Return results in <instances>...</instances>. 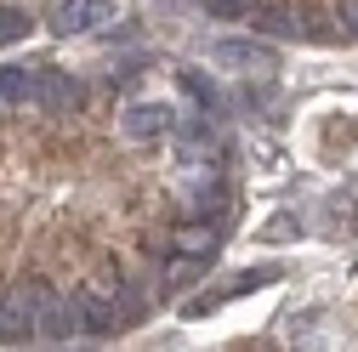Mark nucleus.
Masks as SVG:
<instances>
[{
  "mask_svg": "<svg viewBox=\"0 0 358 352\" xmlns=\"http://www.w3.org/2000/svg\"><path fill=\"white\" fill-rule=\"evenodd\" d=\"M97 23H114V0H57L52 6V34H92Z\"/></svg>",
  "mask_w": 358,
  "mask_h": 352,
  "instance_id": "nucleus-6",
  "label": "nucleus"
},
{
  "mask_svg": "<svg viewBox=\"0 0 358 352\" xmlns=\"http://www.w3.org/2000/svg\"><path fill=\"white\" fill-rule=\"evenodd\" d=\"M210 261H216V256H182V250H171V256H165V295H171V290L199 284Z\"/></svg>",
  "mask_w": 358,
  "mask_h": 352,
  "instance_id": "nucleus-10",
  "label": "nucleus"
},
{
  "mask_svg": "<svg viewBox=\"0 0 358 352\" xmlns=\"http://www.w3.org/2000/svg\"><path fill=\"white\" fill-rule=\"evenodd\" d=\"M296 233H301V216H296V210H279L273 222L262 228V239H267V244H279V239H296Z\"/></svg>",
  "mask_w": 358,
  "mask_h": 352,
  "instance_id": "nucleus-14",
  "label": "nucleus"
},
{
  "mask_svg": "<svg viewBox=\"0 0 358 352\" xmlns=\"http://www.w3.org/2000/svg\"><path fill=\"white\" fill-rule=\"evenodd\" d=\"M6 114H17V108H12V103H6V97H0V125H6Z\"/></svg>",
  "mask_w": 358,
  "mask_h": 352,
  "instance_id": "nucleus-17",
  "label": "nucleus"
},
{
  "mask_svg": "<svg viewBox=\"0 0 358 352\" xmlns=\"http://www.w3.org/2000/svg\"><path fill=\"white\" fill-rule=\"evenodd\" d=\"M234 142L222 137V125H216V114H182L176 119V131H171V154H176V165H194V159H216L222 165V154H228Z\"/></svg>",
  "mask_w": 358,
  "mask_h": 352,
  "instance_id": "nucleus-1",
  "label": "nucleus"
},
{
  "mask_svg": "<svg viewBox=\"0 0 358 352\" xmlns=\"http://www.w3.org/2000/svg\"><path fill=\"white\" fill-rule=\"evenodd\" d=\"M228 233H234V228L210 222V216H182V222L165 233V250H182V256H216Z\"/></svg>",
  "mask_w": 358,
  "mask_h": 352,
  "instance_id": "nucleus-5",
  "label": "nucleus"
},
{
  "mask_svg": "<svg viewBox=\"0 0 358 352\" xmlns=\"http://www.w3.org/2000/svg\"><path fill=\"white\" fill-rule=\"evenodd\" d=\"M176 119H182V114H176L171 103H125L120 108V137L125 142H137V148H154V142H171V131H176Z\"/></svg>",
  "mask_w": 358,
  "mask_h": 352,
  "instance_id": "nucleus-2",
  "label": "nucleus"
},
{
  "mask_svg": "<svg viewBox=\"0 0 358 352\" xmlns=\"http://www.w3.org/2000/svg\"><path fill=\"white\" fill-rule=\"evenodd\" d=\"M210 63H216V68H273V46H267V34L216 40V46H210Z\"/></svg>",
  "mask_w": 358,
  "mask_h": 352,
  "instance_id": "nucleus-8",
  "label": "nucleus"
},
{
  "mask_svg": "<svg viewBox=\"0 0 358 352\" xmlns=\"http://www.w3.org/2000/svg\"><path fill=\"white\" fill-rule=\"evenodd\" d=\"M85 97H92V85H85L80 74L40 63V108H34V114H52V119H63V114H80V108H85Z\"/></svg>",
  "mask_w": 358,
  "mask_h": 352,
  "instance_id": "nucleus-4",
  "label": "nucleus"
},
{
  "mask_svg": "<svg viewBox=\"0 0 358 352\" xmlns=\"http://www.w3.org/2000/svg\"><path fill=\"white\" fill-rule=\"evenodd\" d=\"M80 335H85V307H80V295L52 290L46 301H40V346H69V341H80Z\"/></svg>",
  "mask_w": 358,
  "mask_h": 352,
  "instance_id": "nucleus-3",
  "label": "nucleus"
},
{
  "mask_svg": "<svg viewBox=\"0 0 358 352\" xmlns=\"http://www.w3.org/2000/svg\"><path fill=\"white\" fill-rule=\"evenodd\" d=\"M194 6H205L210 17H250L262 12V0H194Z\"/></svg>",
  "mask_w": 358,
  "mask_h": 352,
  "instance_id": "nucleus-13",
  "label": "nucleus"
},
{
  "mask_svg": "<svg viewBox=\"0 0 358 352\" xmlns=\"http://www.w3.org/2000/svg\"><path fill=\"white\" fill-rule=\"evenodd\" d=\"M239 103H245L250 114H262L267 103H273V85H245V91H239Z\"/></svg>",
  "mask_w": 358,
  "mask_h": 352,
  "instance_id": "nucleus-15",
  "label": "nucleus"
},
{
  "mask_svg": "<svg viewBox=\"0 0 358 352\" xmlns=\"http://www.w3.org/2000/svg\"><path fill=\"white\" fill-rule=\"evenodd\" d=\"M336 17H341V29H347V40L358 46V0H336Z\"/></svg>",
  "mask_w": 358,
  "mask_h": 352,
  "instance_id": "nucleus-16",
  "label": "nucleus"
},
{
  "mask_svg": "<svg viewBox=\"0 0 358 352\" xmlns=\"http://www.w3.org/2000/svg\"><path fill=\"white\" fill-rule=\"evenodd\" d=\"M0 97H6L17 114L23 108H40V63H0Z\"/></svg>",
  "mask_w": 358,
  "mask_h": 352,
  "instance_id": "nucleus-9",
  "label": "nucleus"
},
{
  "mask_svg": "<svg viewBox=\"0 0 358 352\" xmlns=\"http://www.w3.org/2000/svg\"><path fill=\"white\" fill-rule=\"evenodd\" d=\"M29 29H34V17L23 6H0V52L17 46V40H29Z\"/></svg>",
  "mask_w": 358,
  "mask_h": 352,
  "instance_id": "nucleus-12",
  "label": "nucleus"
},
{
  "mask_svg": "<svg viewBox=\"0 0 358 352\" xmlns=\"http://www.w3.org/2000/svg\"><path fill=\"white\" fill-rule=\"evenodd\" d=\"M176 80H182V91H188V97H194V103H199L205 114H216V119L228 114V97H222V85H216V80H205L199 68H182Z\"/></svg>",
  "mask_w": 358,
  "mask_h": 352,
  "instance_id": "nucleus-11",
  "label": "nucleus"
},
{
  "mask_svg": "<svg viewBox=\"0 0 358 352\" xmlns=\"http://www.w3.org/2000/svg\"><path fill=\"white\" fill-rule=\"evenodd\" d=\"M307 23H313V6H262L250 12V29L267 34V40H307Z\"/></svg>",
  "mask_w": 358,
  "mask_h": 352,
  "instance_id": "nucleus-7",
  "label": "nucleus"
}]
</instances>
